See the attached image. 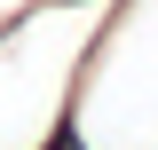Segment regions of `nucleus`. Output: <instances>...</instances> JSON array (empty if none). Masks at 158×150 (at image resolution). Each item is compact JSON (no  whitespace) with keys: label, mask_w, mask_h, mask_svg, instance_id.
Wrapping results in <instances>:
<instances>
[{"label":"nucleus","mask_w":158,"mask_h":150,"mask_svg":"<svg viewBox=\"0 0 158 150\" xmlns=\"http://www.w3.org/2000/svg\"><path fill=\"white\" fill-rule=\"evenodd\" d=\"M71 150H158V0H103L63 87Z\"/></svg>","instance_id":"nucleus-1"}]
</instances>
